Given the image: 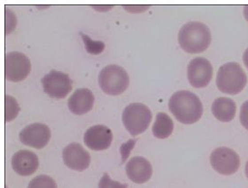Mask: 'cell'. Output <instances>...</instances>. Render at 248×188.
Masks as SVG:
<instances>
[{
	"label": "cell",
	"mask_w": 248,
	"mask_h": 188,
	"mask_svg": "<svg viewBox=\"0 0 248 188\" xmlns=\"http://www.w3.org/2000/svg\"><path fill=\"white\" fill-rule=\"evenodd\" d=\"M63 161L67 167L83 172L88 169L91 163V156L88 152L78 143H71L63 149Z\"/></svg>",
	"instance_id": "11"
},
{
	"label": "cell",
	"mask_w": 248,
	"mask_h": 188,
	"mask_svg": "<svg viewBox=\"0 0 248 188\" xmlns=\"http://www.w3.org/2000/svg\"><path fill=\"white\" fill-rule=\"evenodd\" d=\"M211 111L217 120L222 123H229L232 122L236 116L237 105L233 99L221 97L214 100Z\"/></svg>",
	"instance_id": "16"
},
{
	"label": "cell",
	"mask_w": 248,
	"mask_h": 188,
	"mask_svg": "<svg viewBox=\"0 0 248 188\" xmlns=\"http://www.w3.org/2000/svg\"><path fill=\"white\" fill-rule=\"evenodd\" d=\"M38 166V157L35 153L29 150L18 151L12 158V167L20 176H31L36 172Z\"/></svg>",
	"instance_id": "14"
},
{
	"label": "cell",
	"mask_w": 248,
	"mask_h": 188,
	"mask_svg": "<svg viewBox=\"0 0 248 188\" xmlns=\"http://www.w3.org/2000/svg\"><path fill=\"white\" fill-rule=\"evenodd\" d=\"M243 62L246 68H248V48L245 51L243 54Z\"/></svg>",
	"instance_id": "25"
},
{
	"label": "cell",
	"mask_w": 248,
	"mask_h": 188,
	"mask_svg": "<svg viewBox=\"0 0 248 188\" xmlns=\"http://www.w3.org/2000/svg\"><path fill=\"white\" fill-rule=\"evenodd\" d=\"M80 35L83 38L85 49L89 53L94 54V55H98V54H100L101 52H103L106 46L102 41H94L91 37L87 36V35H85L83 32H80Z\"/></svg>",
	"instance_id": "19"
},
{
	"label": "cell",
	"mask_w": 248,
	"mask_h": 188,
	"mask_svg": "<svg viewBox=\"0 0 248 188\" xmlns=\"http://www.w3.org/2000/svg\"><path fill=\"white\" fill-rule=\"evenodd\" d=\"M239 121L244 128L248 131V100L245 101L240 108Z\"/></svg>",
	"instance_id": "22"
},
{
	"label": "cell",
	"mask_w": 248,
	"mask_h": 188,
	"mask_svg": "<svg viewBox=\"0 0 248 188\" xmlns=\"http://www.w3.org/2000/svg\"><path fill=\"white\" fill-rule=\"evenodd\" d=\"M210 163L217 173L231 176L240 167V157L237 152L226 146L217 147L210 155Z\"/></svg>",
	"instance_id": "6"
},
{
	"label": "cell",
	"mask_w": 248,
	"mask_h": 188,
	"mask_svg": "<svg viewBox=\"0 0 248 188\" xmlns=\"http://www.w3.org/2000/svg\"><path fill=\"white\" fill-rule=\"evenodd\" d=\"M245 174H246V176H247L248 179V161L246 163V166H245Z\"/></svg>",
	"instance_id": "27"
},
{
	"label": "cell",
	"mask_w": 248,
	"mask_h": 188,
	"mask_svg": "<svg viewBox=\"0 0 248 188\" xmlns=\"http://www.w3.org/2000/svg\"><path fill=\"white\" fill-rule=\"evenodd\" d=\"M20 111V107L16 99L10 95H5V122H11L16 118Z\"/></svg>",
	"instance_id": "18"
},
{
	"label": "cell",
	"mask_w": 248,
	"mask_h": 188,
	"mask_svg": "<svg viewBox=\"0 0 248 188\" xmlns=\"http://www.w3.org/2000/svg\"><path fill=\"white\" fill-rule=\"evenodd\" d=\"M216 83L222 94L237 95L247 86L248 76L238 63H225L218 69Z\"/></svg>",
	"instance_id": "3"
},
{
	"label": "cell",
	"mask_w": 248,
	"mask_h": 188,
	"mask_svg": "<svg viewBox=\"0 0 248 188\" xmlns=\"http://www.w3.org/2000/svg\"><path fill=\"white\" fill-rule=\"evenodd\" d=\"M174 131V123L170 116L166 113H158L153 125V133L155 138L164 140L170 136Z\"/></svg>",
	"instance_id": "17"
},
{
	"label": "cell",
	"mask_w": 248,
	"mask_h": 188,
	"mask_svg": "<svg viewBox=\"0 0 248 188\" xmlns=\"http://www.w3.org/2000/svg\"><path fill=\"white\" fill-rule=\"evenodd\" d=\"M95 97L91 90L78 89L68 99L67 106L73 114L82 115L93 110Z\"/></svg>",
	"instance_id": "15"
},
{
	"label": "cell",
	"mask_w": 248,
	"mask_h": 188,
	"mask_svg": "<svg viewBox=\"0 0 248 188\" xmlns=\"http://www.w3.org/2000/svg\"><path fill=\"white\" fill-rule=\"evenodd\" d=\"M153 115L150 109L142 103H132L123 113V123L132 136L145 132L150 125Z\"/></svg>",
	"instance_id": "5"
},
{
	"label": "cell",
	"mask_w": 248,
	"mask_h": 188,
	"mask_svg": "<svg viewBox=\"0 0 248 188\" xmlns=\"http://www.w3.org/2000/svg\"><path fill=\"white\" fill-rule=\"evenodd\" d=\"M244 17L248 22V5H246L244 7Z\"/></svg>",
	"instance_id": "26"
},
{
	"label": "cell",
	"mask_w": 248,
	"mask_h": 188,
	"mask_svg": "<svg viewBox=\"0 0 248 188\" xmlns=\"http://www.w3.org/2000/svg\"><path fill=\"white\" fill-rule=\"evenodd\" d=\"M83 141L90 149L102 151L108 149L113 141V132L105 125H94L84 133Z\"/></svg>",
	"instance_id": "12"
},
{
	"label": "cell",
	"mask_w": 248,
	"mask_h": 188,
	"mask_svg": "<svg viewBox=\"0 0 248 188\" xmlns=\"http://www.w3.org/2000/svg\"><path fill=\"white\" fill-rule=\"evenodd\" d=\"M98 84L105 94L120 95L129 87V75L118 65H108L100 71Z\"/></svg>",
	"instance_id": "4"
},
{
	"label": "cell",
	"mask_w": 248,
	"mask_h": 188,
	"mask_svg": "<svg viewBox=\"0 0 248 188\" xmlns=\"http://www.w3.org/2000/svg\"><path fill=\"white\" fill-rule=\"evenodd\" d=\"M212 42L209 28L200 21H190L178 33L179 46L185 52L197 54L205 52Z\"/></svg>",
	"instance_id": "2"
},
{
	"label": "cell",
	"mask_w": 248,
	"mask_h": 188,
	"mask_svg": "<svg viewBox=\"0 0 248 188\" xmlns=\"http://www.w3.org/2000/svg\"><path fill=\"white\" fill-rule=\"evenodd\" d=\"M124 8L129 13H143L150 8V5H124Z\"/></svg>",
	"instance_id": "23"
},
{
	"label": "cell",
	"mask_w": 248,
	"mask_h": 188,
	"mask_svg": "<svg viewBox=\"0 0 248 188\" xmlns=\"http://www.w3.org/2000/svg\"><path fill=\"white\" fill-rule=\"evenodd\" d=\"M51 140V130L44 124H32L26 126L20 133V141L26 146L41 149Z\"/></svg>",
	"instance_id": "10"
},
{
	"label": "cell",
	"mask_w": 248,
	"mask_h": 188,
	"mask_svg": "<svg viewBox=\"0 0 248 188\" xmlns=\"http://www.w3.org/2000/svg\"><path fill=\"white\" fill-rule=\"evenodd\" d=\"M31 63L24 53L8 52L5 57V77L11 82H21L31 73Z\"/></svg>",
	"instance_id": "9"
},
{
	"label": "cell",
	"mask_w": 248,
	"mask_h": 188,
	"mask_svg": "<svg viewBox=\"0 0 248 188\" xmlns=\"http://www.w3.org/2000/svg\"><path fill=\"white\" fill-rule=\"evenodd\" d=\"M214 75L211 63L203 57L191 60L187 67V78L192 87L202 89L210 84Z\"/></svg>",
	"instance_id": "7"
},
{
	"label": "cell",
	"mask_w": 248,
	"mask_h": 188,
	"mask_svg": "<svg viewBox=\"0 0 248 188\" xmlns=\"http://www.w3.org/2000/svg\"><path fill=\"white\" fill-rule=\"evenodd\" d=\"M126 173L132 182L146 183L153 175V167L150 162L144 157H133L126 165Z\"/></svg>",
	"instance_id": "13"
},
{
	"label": "cell",
	"mask_w": 248,
	"mask_h": 188,
	"mask_svg": "<svg viewBox=\"0 0 248 188\" xmlns=\"http://www.w3.org/2000/svg\"><path fill=\"white\" fill-rule=\"evenodd\" d=\"M93 7L95 8V9H97L98 12H108L109 9H111L113 7V5H100V6L95 5V6H93Z\"/></svg>",
	"instance_id": "24"
},
{
	"label": "cell",
	"mask_w": 248,
	"mask_h": 188,
	"mask_svg": "<svg viewBox=\"0 0 248 188\" xmlns=\"http://www.w3.org/2000/svg\"><path fill=\"white\" fill-rule=\"evenodd\" d=\"M44 92L54 99H64L72 91L73 82L67 74L51 70L42 78Z\"/></svg>",
	"instance_id": "8"
},
{
	"label": "cell",
	"mask_w": 248,
	"mask_h": 188,
	"mask_svg": "<svg viewBox=\"0 0 248 188\" xmlns=\"http://www.w3.org/2000/svg\"><path fill=\"white\" fill-rule=\"evenodd\" d=\"M28 188H58L57 184L54 181L53 178L46 176V175H40L35 178H33L29 184Z\"/></svg>",
	"instance_id": "20"
},
{
	"label": "cell",
	"mask_w": 248,
	"mask_h": 188,
	"mask_svg": "<svg viewBox=\"0 0 248 188\" xmlns=\"http://www.w3.org/2000/svg\"><path fill=\"white\" fill-rule=\"evenodd\" d=\"M127 184H122L118 181H114L109 177L108 173H105L98 183V188H127Z\"/></svg>",
	"instance_id": "21"
},
{
	"label": "cell",
	"mask_w": 248,
	"mask_h": 188,
	"mask_svg": "<svg viewBox=\"0 0 248 188\" xmlns=\"http://www.w3.org/2000/svg\"><path fill=\"white\" fill-rule=\"evenodd\" d=\"M169 109L176 120L184 125L195 124L203 115V105L196 94L179 91L171 96Z\"/></svg>",
	"instance_id": "1"
}]
</instances>
